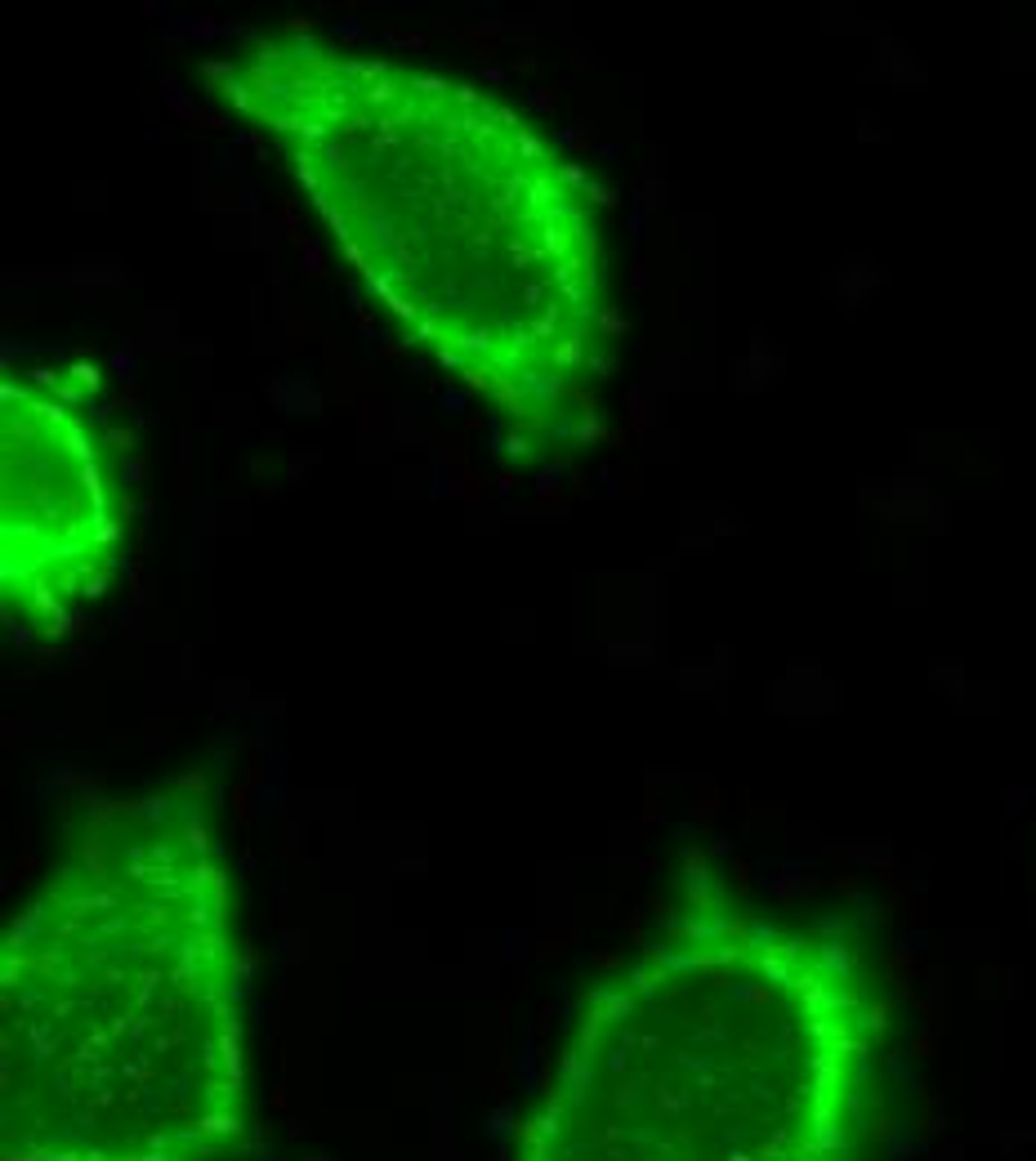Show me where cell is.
<instances>
[{"mask_svg":"<svg viewBox=\"0 0 1036 1161\" xmlns=\"http://www.w3.org/2000/svg\"><path fill=\"white\" fill-rule=\"evenodd\" d=\"M250 1121L215 817L183 786L90 800L0 947V1157L228 1161Z\"/></svg>","mask_w":1036,"mask_h":1161,"instance_id":"cell-2","label":"cell"},{"mask_svg":"<svg viewBox=\"0 0 1036 1161\" xmlns=\"http://www.w3.org/2000/svg\"><path fill=\"white\" fill-rule=\"evenodd\" d=\"M211 86L282 157L344 264L505 447L563 465L603 438L612 272L594 192L505 99L309 27L242 41Z\"/></svg>","mask_w":1036,"mask_h":1161,"instance_id":"cell-1","label":"cell"},{"mask_svg":"<svg viewBox=\"0 0 1036 1161\" xmlns=\"http://www.w3.org/2000/svg\"><path fill=\"white\" fill-rule=\"evenodd\" d=\"M130 536L121 434L90 367L19 362L0 380V612L58 639L112 585Z\"/></svg>","mask_w":1036,"mask_h":1161,"instance_id":"cell-4","label":"cell"},{"mask_svg":"<svg viewBox=\"0 0 1036 1161\" xmlns=\"http://www.w3.org/2000/svg\"><path fill=\"white\" fill-rule=\"evenodd\" d=\"M862 1023L836 947L688 894L577 1005L514 1161H836Z\"/></svg>","mask_w":1036,"mask_h":1161,"instance_id":"cell-3","label":"cell"}]
</instances>
